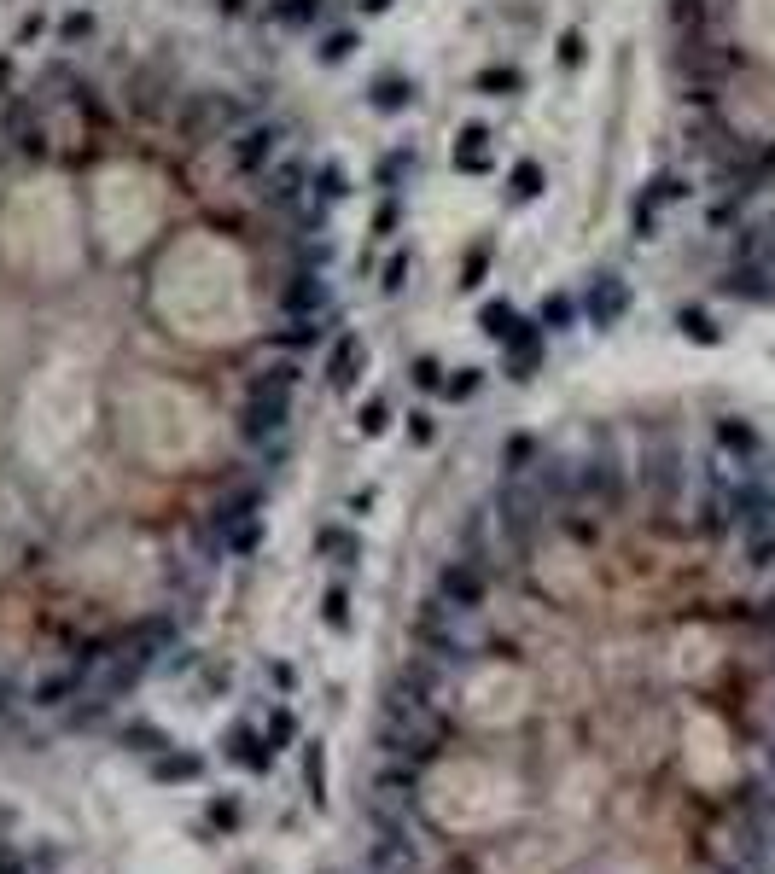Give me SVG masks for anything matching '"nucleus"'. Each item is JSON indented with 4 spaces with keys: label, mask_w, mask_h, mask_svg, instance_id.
Returning a JSON list of instances; mask_svg holds the SVG:
<instances>
[{
    "label": "nucleus",
    "mask_w": 775,
    "mask_h": 874,
    "mask_svg": "<svg viewBox=\"0 0 775 874\" xmlns=\"http://www.w3.org/2000/svg\"><path fill=\"white\" fill-rule=\"evenodd\" d=\"M368 100H373V111H385V117H403L408 105H414V82L408 76H379L368 88Z\"/></svg>",
    "instance_id": "24"
},
{
    "label": "nucleus",
    "mask_w": 775,
    "mask_h": 874,
    "mask_svg": "<svg viewBox=\"0 0 775 874\" xmlns=\"http://www.w3.org/2000/svg\"><path fill=\"white\" fill-rule=\"evenodd\" d=\"M741 618L752 624V630H758V636H770V630H775V577L764 583V595H758V601L746 606Z\"/></svg>",
    "instance_id": "37"
},
{
    "label": "nucleus",
    "mask_w": 775,
    "mask_h": 874,
    "mask_svg": "<svg viewBox=\"0 0 775 874\" xmlns=\"http://www.w3.org/2000/svg\"><path fill=\"white\" fill-rule=\"evenodd\" d=\"M449 164L461 169V175H490V169H496L490 129H484V123H467V129H455V152H449Z\"/></svg>",
    "instance_id": "18"
},
{
    "label": "nucleus",
    "mask_w": 775,
    "mask_h": 874,
    "mask_svg": "<svg viewBox=\"0 0 775 874\" xmlns=\"http://www.w3.org/2000/svg\"><path fill=\"white\" fill-rule=\"evenodd\" d=\"M362 869L368 874H432L438 869V851H432V840L414 822V828H397V834H373L362 845Z\"/></svg>",
    "instance_id": "4"
},
{
    "label": "nucleus",
    "mask_w": 775,
    "mask_h": 874,
    "mask_svg": "<svg viewBox=\"0 0 775 874\" xmlns=\"http://www.w3.org/2000/svg\"><path fill=\"white\" fill-rule=\"evenodd\" d=\"M484 274H490V245H472L467 257H461V292H478Z\"/></svg>",
    "instance_id": "39"
},
{
    "label": "nucleus",
    "mask_w": 775,
    "mask_h": 874,
    "mask_svg": "<svg viewBox=\"0 0 775 874\" xmlns=\"http://www.w3.org/2000/svg\"><path fill=\"white\" fill-rule=\"evenodd\" d=\"M12 706H24V688H18L12 676H0V717H6Z\"/></svg>",
    "instance_id": "49"
},
{
    "label": "nucleus",
    "mask_w": 775,
    "mask_h": 874,
    "mask_svg": "<svg viewBox=\"0 0 775 874\" xmlns=\"http://www.w3.org/2000/svg\"><path fill=\"white\" fill-rule=\"evenodd\" d=\"M315 554L333 560V566H356V560H362V537H356L350 525H321V531H315Z\"/></svg>",
    "instance_id": "22"
},
{
    "label": "nucleus",
    "mask_w": 775,
    "mask_h": 874,
    "mask_svg": "<svg viewBox=\"0 0 775 874\" xmlns=\"http://www.w3.org/2000/svg\"><path fill=\"white\" fill-rule=\"evenodd\" d=\"M408 269H414V257H408V251H397V257L385 263V274H379V286H385V292H403V286H408Z\"/></svg>",
    "instance_id": "44"
},
{
    "label": "nucleus",
    "mask_w": 775,
    "mask_h": 874,
    "mask_svg": "<svg viewBox=\"0 0 775 874\" xmlns=\"http://www.w3.org/2000/svg\"><path fill=\"white\" fill-rule=\"evenodd\" d=\"M385 426H391V403H385V397H368V403L356 408V432L362 437H379Z\"/></svg>",
    "instance_id": "38"
},
{
    "label": "nucleus",
    "mask_w": 775,
    "mask_h": 874,
    "mask_svg": "<svg viewBox=\"0 0 775 874\" xmlns=\"http://www.w3.org/2000/svg\"><path fill=\"white\" fill-rule=\"evenodd\" d=\"M385 6H391V0H362V12H385Z\"/></svg>",
    "instance_id": "54"
},
{
    "label": "nucleus",
    "mask_w": 775,
    "mask_h": 874,
    "mask_svg": "<svg viewBox=\"0 0 775 874\" xmlns=\"http://www.w3.org/2000/svg\"><path fill=\"white\" fill-rule=\"evenodd\" d=\"M432 437H438V420H432L426 408H414V414H408V443H414V449H426Z\"/></svg>",
    "instance_id": "45"
},
{
    "label": "nucleus",
    "mask_w": 775,
    "mask_h": 874,
    "mask_svg": "<svg viewBox=\"0 0 775 874\" xmlns=\"http://www.w3.org/2000/svg\"><path fill=\"white\" fill-rule=\"evenodd\" d=\"M274 315H280V321H321V315H338L333 309V274L286 269V280L274 286Z\"/></svg>",
    "instance_id": "6"
},
{
    "label": "nucleus",
    "mask_w": 775,
    "mask_h": 874,
    "mask_svg": "<svg viewBox=\"0 0 775 874\" xmlns=\"http://www.w3.org/2000/svg\"><path fill=\"white\" fill-rule=\"evenodd\" d=\"M443 373H449V368H443L438 356H414V362H408L414 391H426V397H443Z\"/></svg>",
    "instance_id": "33"
},
{
    "label": "nucleus",
    "mask_w": 775,
    "mask_h": 874,
    "mask_svg": "<svg viewBox=\"0 0 775 874\" xmlns=\"http://www.w3.org/2000/svg\"><path fill=\"white\" fill-rule=\"evenodd\" d=\"M82 688H88V671H82L76 659H65V665H47V671L24 688V706L30 711H65Z\"/></svg>",
    "instance_id": "10"
},
{
    "label": "nucleus",
    "mask_w": 775,
    "mask_h": 874,
    "mask_svg": "<svg viewBox=\"0 0 775 874\" xmlns=\"http://www.w3.org/2000/svg\"><path fill=\"white\" fill-rule=\"evenodd\" d=\"M304 793H309V805H327V746L321 740L304 746Z\"/></svg>",
    "instance_id": "28"
},
{
    "label": "nucleus",
    "mask_w": 775,
    "mask_h": 874,
    "mask_svg": "<svg viewBox=\"0 0 775 874\" xmlns=\"http://www.w3.org/2000/svg\"><path fill=\"white\" fill-rule=\"evenodd\" d=\"M472 88H478V94H490V100H513V94L525 88V70L490 65V70H478V76H472Z\"/></svg>",
    "instance_id": "26"
},
{
    "label": "nucleus",
    "mask_w": 775,
    "mask_h": 874,
    "mask_svg": "<svg viewBox=\"0 0 775 874\" xmlns=\"http://www.w3.org/2000/svg\"><path fill=\"white\" fill-rule=\"evenodd\" d=\"M688 484H694V467H688V449L676 437H653L636 455V490L653 513H676L688 502Z\"/></svg>",
    "instance_id": "3"
},
{
    "label": "nucleus",
    "mask_w": 775,
    "mask_h": 874,
    "mask_svg": "<svg viewBox=\"0 0 775 874\" xmlns=\"http://www.w3.org/2000/svg\"><path fill=\"white\" fill-rule=\"evenodd\" d=\"M338 333V315H321V321H280V327H269V344L274 356H292V362H304V356H315V350H327Z\"/></svg>",
    "instance_id": "11"
},
{
    "label": "nucleus",
    "mask_w": 775,
    "mask_h": 874,
    "mask_svg": "<svg viewBox=\"0 0 775 874\" xmlns=\"http://www.w3.org/2000/svg\"><path fill=\"white\" fill-rule=\"evenodd\" d=\"M0 874H30V857H18V851L0 845Z\"/></svg>",
    "instance_id": "50"
},
{
    "label": "nucleus",
    "mask_w": 775,
    "mask_h": 874,
    "mask_svg": "<svg viewBox=\"0 0 775 874\" xmlns=\"http://www.w3.org/2000/svg\"><path fill=\"white\" fill-rule=\"evenodd\" d=\"M397 222H403V204H397V193H385V199H379V210H373V234H379V239L397 234Z\"/></svg>",
    "instance_id": "42"
},
{
    "label": "nucleus",
    "mask_w": 775,
    "mask_h": 874,
    "mask_svg": "<svg viewBox=\"0 0 775 874\" xmlns=\"http://www.w3.org/2000/svg\"><path fill=\"white\" fill-rule=\"evenodd\" d=\"M117 636H123V647L135 653L146 671H152L164 653H181V624H175L169 612H140L135 624H129V630H117Z\"/></svg>",
    "instance_id": "9"
},
{
    "label": "nucleus",
    "mask_w": 775,
    "mask_h": 874,
    "mask_svg": "<svg viewBox=\"0 0 775 874\" xmlns=\"http://www.w3.org/2000/svg\"><path fill=\"white\" fill-rule=\"evenodd\" d=\"M537 368H542V327L537 321H513V333L502 338V373L513 379V385H531L537 379Z\"/></svg>",
    "instance_id": "13"
},
{
    "label": "nucleus",
    "mask_w": 775,
    "mask_h": 874,
    "mask_svg": "<svg viewBox=\"0 0 775 874\" xmlns=\"http://www.w3.org/2000/svg\"><path fill=\"white\" fill-rule=\"evenodd\" d=\"M636 496V467L618 455L607 432H589V449L577 455V502L589 513H618Z\"/></svg>",
    "instance_id": "2"
},
{
    "label": "nucleus",
    "mask_w": 775,
    "mask_h": 874,
    "mask_svg": "<svg viewBox=\"0 0 775 874\" xmlns=\"http://www.w3.org/2000/svg\"><path fill=\"white\" fill-rule=\"evenodd\" d=\"M583 315H589V327H618V321L630 315V280L595 274L589 292H583Z\"/></svg>",
    "instance_id": "14"
},
{
    "label": "nucleus",
    "mask_w": 775,
    "mask_h": 874,
    "mask_svg": "<svg viewBox=\"0 0 775 874\" xmlns=\"http://www.w3.org/2000/svg\"><path fill=\"white\" fill-rule=\"evenodd\" d=\"M263 735H269L274 752H286V746L298 740V711H292V706H274V711H269V723H263Z\"/></svg>",
    "instance_id": "34"
},
{
    "label": "nucleus",
    "mask_w": 775,
    "mask_h": 874,
    "mask_svg": "<svg viewBox=\"0 0 775 874\" xmlns=\"http://www.w3.org/2000/svg\"><path fill=\"white\" fill-rule=\"evenodd\" d=\"M59 35H65V41H82V35H94V12H70L65 24H59Z\"/></svg>",
    "instance_id": "47"
},
{
    "label": "nucleus",
    "mask_w": 775,
    "mask_h": 874,
    "mask_svg": "<svg viewBox=\"0 0 775 874\" xmlns=\"http://www.w3.org/2000/svg\"><path fill=\"white\" fill-rule=\"evenodd\" d=\"M321 618H327V630L344 636V630H350V595H344V589H327V595H321Z\"/></svg>",
    "instance_id": "41"
},
{
    "label": "nucleus",
    "mask_w": 775,
    "mask_h": 874,
    "mask_svg": "<svg viewBox=\"0 0 775 874\" xmlns=\"http://www.w3.org/2000/svg\"><path fill=\"white\" fill-rule=\"evenodd\" d=\"M204 816H210V828L234 834V828H239V799H210V805H204Z\"/></svg>",
    "instance_id": "43"
},
{
    "label": "nucleus",
    "mask_w": 775,
    "mask_h": 874,
    "mask_svg": "<svg viewBox=\"0 0 775 874\" xmlns=\"http://www.w3.org/2000/svg\"><path fill=\"white\" fill-rule=\"evenodd\" d=\"M280 152H286V129L269 123V117H257L251 129H239V135L228 140V169H234L239 181H257Z\"/></svg>",
    "instance_id": "8"
},
{
    "label": "nucleus",
    "mask_w": 775,
    "mask_h": 874,
    "mask_svg": "<svg viewBox=\"0 0 775 874\" xmlns=\"http://www.w3.org/2000/svg\"><path fill=\"white\" fill-rule=\"evenodd\" d=\"M414 653L426 659V665H438L443 676H461L478 671L484 665V653H490V624H484V612H461V606H443L438 595H426L420 612H414Z\"/></svg>",
    "instance_id": "1"
},
{
    "label": "nucleus",
    "mask_w": 775,
    "mask_h": 874,
    "mask_svg": "<svg viewBox=\"0 0 775 874\" xmlns=\"http://www.w3.org/2000/svg\"><path fill=\"white\" fill-rule=\"evenodd\" d=\"M321 65H344L350 53H356V30H333V35H321Z\"/></svg>",
    "instance_id": "40"
},
{
    "label": "nucleus",
    "mask_w": 775,
    "mask_h": 874,
    "mask_svg": "<svg viewBox=\"0 0 775 874\" xmlns=\"http://www.w3.org/2000/svg\"><path fill=\"white\" fill-rule=\"evenodd\" d=\"M542 455V443L531 432H513L502 437V449H496V461H502V472H531V461Z\"/></svg>",
    "instance_id": "27"
},
{
    "label": "nucleus",
    "mask_w": 775,
    "mask_h": 874,
    "mask_svg": "<svg viewBox=\"0 0 775 874\" xmlns=\"http://www.w3.org/2000/svg\"><path fill=\"white\" fill-rule=\"evenodd\" d=\"M12 82H18V65H12V53H0V100L12 94Z\"/></svg>",
    "instance_id": "51"
},
{
    "label": "nucleus",
    "mask_w": 775,
    "mask_h": 874,
    "mask_svg": "<svg viewBox=\"0 0 775 874\" xmlns=\"http://www.w3.org/2000/svg\"><path fill=\"white\" fill-rule=\"evenodd\" d=\"M478 385H484V368L443 373V397H449V403H472V397H478Z\"/></svg>",
    "instance_id": "35"
},
{
    "label": "nucleus",
    "mask_w": 775,
    "mask_h": 874,
    "mask_svg": "<svg viewBox=\"0 0 775 874\" xmlns=\"http://www.w3.org/2000/svg\"><path fill=\"white\" fill-rule=\"evenodd\" d=\"M327 12H333V0H274V6H263V18L286 24V30H315Z\"/></svg>",
    "instance_id": "21"
},
{
    "label": "nucleus",
    "mask_w": 775,
    "mask_h": 874,
    "mask_svg": "<svg viewBox=\"0 0 775 874\" xmlns=\"http://www.w3.org/2000/svg\"><path fill=\"white\" fill-rule=\"evenodd\" d=\"M309 193L327 204V210H333V204H344V199H350V169L338 164V158L315 164V169H309Z\"/></svg>",
    "instance_id": "23"
},
{
    "label": "nucleus",
    "mask_w": 775,
    "mask_h": 874,
    "mask_svg": "<svg viewBox=\"0 0 775 874\" xmlns=\"http://www.w3.org/2000/svg\"><path fill=\"white\" fill-rule=\"evenodd\" d=\"M688 193H694V187H688V175H682V169H665V175H653V181L641 187V204L665 210V204H682Z\"/></svg>",
    "instance_id": "25"
},
{
    "label": "nucleus",
    "mask_w": 775,
    "mask_h": 874,
    "mask_svg": "<svg viewBox=\"0 0 775 874\" xmlns=\"http://www.w3.org/2000/svg\"><path fill=\"white\" fill-rule=\"evenodd\" d=\"M362 373H368V344H362V333L338 327L333 344H327V379H333L338 391H350Z\"/></svg>",
    "instance_id": "15"
},
{
    "label": "nucleus",
    "mask_w": 775,
    "mask_h": 874,
    "mask_svg": "<svg viewBox=\"0 0 775 874\" xmlns=\"http://www.w3.org/2000/svg\"><path fill=\"white\" fill-rule=\"evenodd\" d=\"M764 647H770V653H764V665H770V671H775V630H770V636H764Z\"/></svg>",
    "instance_id": "53"
},
{
    "label": "nucleus",
    "mask_w": 775,
    "mask_h": 874,
    "mask_svg": "<svg viewBox=\"0 0 775 874\" xmlns=\"http://www.w3.org/2000/svg\"><path fill=\"white\" fill-rule=\"evenodd\" d=\"M507 193H513V204L542 199V164L537 158H519V164L507 169Z\"/></svg>",
    "instance_id": "29"
},
{
    "label": "nucleus",
    "mask_w": 775,
    "mask_h": 874,
    "mask_svg": "<svg viewBox=\"0 0 775 874\" xmlns=\"http://www.w3.org/2000/svg\"><path fill=\"white\" fill-rule=\"evenodd\" d=\"M146 770H152L158 787H193V781H204V758L187 752V746H169V752H158Z\"/></svg>",
    "instance_id": "19"
},
{
    "label": "nucleus",
    "mask_w": 775,
    "mask_h": 874,
    "mask_svg": "<svg viewBox=\"0 0 775 874\" xmlns=\"http://www.w3.org/2000/svg\"><path fill=\"white\" fill-rule=\"evenodd\" d=\"M676 327H682V338H694V344H717V338H723V327L711 321L706 309H682V315H676Z\"/></svg>",
    "instance_id": "36"
},
{
    "label": "nucleus",
    "mask_w": 775,
    "mask_h": 874,
    "mask_svg": "<svg viewBox=\"0 0 775 874\" xmlns=\"http://www.w3.org/2000/svg\"><path fill=\"white\" fill-rule=\"evenodd\" d=\"M513 321H519V309H513L507 298H490L484 309H478V327H484V333L496 338V344H502V338L513 333Z\"/></svg>",
    "instance_id": "32"
},
{
    "label": "nucleus",
    "mask_w": 775,
    "mask_h": 874,
    "mask_svg": "<svg viewBox=\"0 0 775 874\" xmlns=\"http://www.w3.org/2000/svg\"><path fill=\"white\" fill-rule=\"evenodd\" d=\"M234 437L257 455L280 437H292V397H245L234 414Z\"/></svg>",
    "instance_id": "7"
},
{
    "label": "nucleus",
    "mask_w": 775,
    "mask_h": 874,
    "mask_svg": "<svg viewBox=\"0 0 775 874\" xmlns=\"http://www.w3.org/2000/svg\"><path fill=\"white\" fill-rule=\"evenodd\" d=\"M490 583H496V572H490L484 560L449 554V560L438 566V577H432V595H438L443 606H461V612H484V606H490Z\"/></svg>",
    "instance_id": "5"
},
{
    "label": "nucleus",
    "mask_w": 775,
    "mask_h": 874,
    "mask_svg": "<svg viewBox=\"0 0 775 874\" xmlns=\"http://www.w3.org/2000/svg\"><path fill=\"white\" fill-rule=\"evenodd\" d=\"M280 263L286 269L327 274L333 269V234H280Z\"/></svg>",
    "instance_id": "16"
},
{
    "label": "nucleus",
    "mask_w": 775,
    "mask_h": 874,
    "mask_svg": "<svg viewBox=\"0 0 775 874\" xmlns=\"http://www.w3.org/2000/svg\"><path fill=\"white\" fill-rule=\"evenodd\" d=\"M222 758H228L234 770H245V775H269L280 752L269 746L263 729H251V723H228V729H222Z\"/></svg>",
    "instance_id": "12"
},
{
    "label": "nucleus",
    "mask_w": 775,
    "mask_h": 874,
    "mask_svg": "<svg viewBox=\"0 0 775 874\" xmlns=\"http://www.w3.org/2000/svg\"><path fill=\"white\" fill-rule=\"evenodd\" d=\"M117 746L152 764L158 752H169V746H175V735H169V729H158V723H146V717H135V723H123V729H117Z\"/></svg>",
    "instance_id": "20"
},
{
    "label": "nucleus",
    "mask_w": 775,
    "mask_h": 874,
    "mask_svg": "<svg viewBox=\"0 0 775 874\" xmlns=\"http://www.w3.org/2000/svg\"><path fill=\"white\" fill-rule=\"evenodd\" d=\"M711 437H717V455L723 461H735V467H752L758 455H764V437H758V426H746V420H717L711 426Z\"/></svg>",
    "instance_id": "17"
},
{
    "label": "nucleus",
    "mask_w": 775,
    "mask_h": 874,
    "mask_svg": "<svg viewBox=\"0 0 775 874\" xmlns=\"http://www.w3.org/2000/svg\"><path fill=\"white\" fill-rule=\"evenodd\" d=\"M47 30H53V24H47V12H30V18L18 24V47H35V41H41Z\"/></svg>",
    "instance_id": "46"
},
{
    "label": "nucleus",
    "mask_w": 775,
    "mask_h": 874,
    "mask_svg": "<svg viewBox=\"0 0 775 874\" xmlns=\"http://www.w3.org/2000/svg\"><path fill=\"white\" fill-rule=\"evenodd\" d=\"M560 59H566V65H583V35H577V30H566V35H560Z\"/></svg>",
    "instance_id": "48"
},
{
    "label": "nucleus",
    "mask_w": 775,
    "mask_h": 874,
    "mask_svg": "<svg viewBox=\"0 0 775 874\" xmlns=\"http://www.w3.org/2000/svg\"><path fill=\"white\" fill-rule=\"evenodd\" d=\"M216 6H222V12H234V18H245V12H251V0H216Z\"/></svg>",
    "instance_id": "52"
},
{
    "label": "nucleus",
    "mask_w": 775,
    "mask_h": 874,
    "mask_svg": "<svg viewBox=\"0 0 775 874\" xmlns=\"http://www.w3.org/2000/svg\"><path fill=\"white\" fill-rule=\"evenodd\" d=\"M414 169V146H397V152H385L379 169H373V181H379V193H397L403 187V175Z\"/></svg>",
    "instance_id": "31"
},
{
    "label": "nucleus",
    "mask_w": 775,
    "mask_h": 874,
    "mask_svg": "<svg viewBox=\"0 0 775 874\" xmlns=\"http://www.w3.org/2000/svg\"><path fill=\"white\" fill-rule=\"evenodd\" d=\"M572 321H577V303L566 298V292H548V298H542V315H537L542 333H572Z\"/></svg>",
    "instance_id": "30"
}]
</instances>
